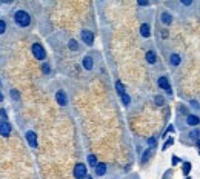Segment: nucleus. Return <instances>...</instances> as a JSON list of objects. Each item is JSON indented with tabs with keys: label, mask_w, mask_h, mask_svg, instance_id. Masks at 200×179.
<instances>
[{
	"label": "nucleus",
	"mask_w": 200,
	"mask_h": 179,
	"mask_svg": "<svg viewBox=\"0 0 200 179\" xmlns=\"http://www.w3.org/2000/svg\"><path fill=\"white\" fill-rule=\"evenodd\" d=\"M12 19H14V23L20 28H28L31 25V16L23 9H17L14 12V16H12Z\"/></svg>",
	"instance_id": "f257e3e1"
},
{
	"label": "nucleus",
	"mask_w": 200,
	"mask_h": 179,
	"mask_svg": "<svg viewBox=\"0 0 200 179\" xmlns=\"http://www.w3.org/2000/svg\"><path fill=\"white\" fill-rule=\"evenodd\" d=\"M31 53H32L34 59H37V60H42V62H43V60L46 59V51H45L43 45H42V43H38V42L32 43V46H31Z\"/></svg>",
	"instance_id": "f03ea898"
},
{
	"label": "nucleus",
	"mask_w": 200,
	"mask_h": 179,
	"mask_svg": "<svg viewBox=\"0 0 200 179\" xmlns=\"http://www.w3.org/2000/svg\"><path fill=\"white\" fill-rule=\"evenodd\" d=\"M72 174H74V177H77V179L86 177V176H88V167H86L85 164L78 162V164H75V167H74V171H72Z\"/></svg>",
	"instance_id": "7ed1b4c3"
},
{
	"label": "nucleus",
	"mask_w": 200,
	"mask_h": 179,
	"mask_svg": "<svg viewBox=\"0 0 200 179\" xmlns=\"http://www.w3.org/2000/svg\"><path fill=\"white\" fill-rule=\"evenodd\" d=\"M80 37H82V42H83L86 46H92V45H94V34H92V31H89V30H82V33H80Z\"/></svg>",
	"instance_id": "20e7f679"
},
{
	"label": "nucleus",
	"mask_w": 200,
	"mask_h": 179,
	"mask_svg": "<svg viewBox=\"0 0 200 179\" xmlns=\"http://www.w3.org/2000/svg\"><path fill=\"white\" fill-rule=\"evenodd\" d=\"M11 125L6 119H2L0 121V136H3V137H9L11 136Z\"/></svg>",
	"instance_id": "39448f33"
},
{
	"label": "nucleus",
	"mask_w": 200,
	"mask_h": 179,
	"mask_svg": "<svg viewBox=\"0 0 200 179\" xmlns=\"http://www.w3.org/2000/svg\"><path fill=\"white\" fill-rule=\"evenodd\" d=\"M157 85H158V88L165 90V91H166L169 96L172 94V88H171V85H169V80H168V77H165V76H162V77H158V80H157Z\"/></svg>",
	"instance_id": "423d86ee"
},
{
	"label": "nucleus",
	"mask_w": 200,
	"mask_h": 179,
	"mask_svg": "<svg viewBox=\"0 0 200 179\" xmlns=\"http://www.w3.org/2000/svg\"><path fill=\"white\" fill-rule=\"evenodd\" d=\"M145 60H146V63H149V65H155L157 63V60H158V57H157V53H155V49H148L145 53Z\"/></svg>",
	"instance_id": "0eeeda50"
},
{
	"label": "nucleus",
	"mask_w": 200,
	"mask_h": 179,
	"mask_svg": "<svg viewBox=\"0 0 200 179\" xmlns=\"http://www.w3.org/2000/svg\"><path fill=\"white\" fill-rule=\"evenodd\" d=\"M56 102L60 107H66V105H68V96H66V93L63 91V90H59V91L56 93Z\"/></svg>",
	"instance_id": "6e6552de"
},
{
	"label": "nucleus",
	"mask_w": 200,
	"mask_h": 179,
	"mask_svg": "<svg viewBox=\"0 0 200 179\" xmlns=\"http://www.w3.org/2000/svg\"><path fill=\"white\" fill-rule=\"evenodd\" d=\"M158 19H160V23L165 25V27H169V25L172 23V16H171L169 11H162V12H160V16H158Z\"/></svg>",
	"instance_id": "1a4fd4ad"
},
{
	"label": "nucleus",
	"mask_w": 200,
	"mask_h": 179,
	"mask_svg": "<svg viewBox=\"0 0 200 179\" xmlns=\"http://www.w3.org/2000/svg\"><path fill=\"white\" fill-rule=\"evenodd\" d=\"M185 124L188 127H197V125H200V118L197 116V114H186Z\"/></svg>",
	"instance_id": "9d476101"
},
{
	"label": "nucleus",
	"mask_w": 200,
	"mask_h": 179,
	"mask_svg": "<svg viewBox=\"0 0 200 179\" xmlns=\"http://www.w3.org/2000/svg\"><path fill=\"white\" fill-rule=\"evenodd\" d=\"M25 137H26V142H28L29 147H32V148L37 147V136H35V133H34L32 130H28V131H26V133H25Z\"/></svg>",
	"instance_id": "9b49d317"
},
{
	"label": "nucleus",
	"mask_w": 200,
	"mask_h": 179,
	"mask_svg": "<svg viewBox=\"0 0 200 179\" xmlns=\"http://www.w3.org/2000/svg\"><path fill=\"white\" fill-rule=\"evenodd\" d=\"M82 67H83L86 71H91L92 68H94V59H92V56L86 54V56L82 59Z\"/></svg>",
	"instance_id": "f8f14e48"
},
{
	"label": "nucleus",
	"mask_w": 200,
	"mask_h": 179,
	"mask_svg": "<svg viewBox=\"0 0 200 179\" xmlns=\"http://www.w3.org/2000/svg\"><path fill=\"white\" fill-rule=\"evenodd\" d=\"M168 62H169L171 67H179L182 63V56L179 53H171L169 57H168Z\"/></svg>",
	"instance_id": "ddd939ff"
},
{
	"label": "nucleus",
	"mask_w": 200,
	"mask_h": 179,
	"mask_svg": "<svg viewBox=\"0 0 200 179\" xmlns=\"http://www.w3.org/2000/svg\"><path fill=\"white\" fill-rule=\"evenodd\" d=\"M140 36L143 37V39H148V37L151 36V25L148 22H143L140 25Z\"/></svg>",
	"instance_id": "4468645a"
},
{
	"label": "nucleus",
	"mask_w": 200,
	"mask_h": 179,
	"mask_svg": "<svg viewBox=\"0 0 200 179\" xmlns=\"http://www.w3.org/2000/svg\"><path fill=\"white\" fill-rule=\"evenodd\" d=\"M106 170H108V165H106L105 162H97V165L94 167L96 176H105L106 174Z\"/></svg>",
	"instance_id": "2eb2a0df"
},
{
	"label": "nucleus",
	"mask_w": 200,
	"mask_h": 179,
	"mask_svg": "<svg viewBox=\"0 0 200 179\" xmlns=\"http://www.w3.org/2000/svg\"><path fill=\"white\" fill-rule=\"evenodd\" d=\"M151 156H152V148H148V150H146V151L143 153V156H142L140 162H142V164H146V162H148V161L151 159Z\"/></svg>",
	"instance_id": "dca6fc26"
},
{
	"label": "nucleus",
	"mask_w": 200,
	"mask_h": 179,
	"mask_svg": "<svg viewBox=\"0 0 200 179\" xmlns=\"http://www.w3.org/2000/svg\"><path fill=\"white\" fill-rule=\"evenodd\" d=\"M120 99H122V104L125 105V107H129L131 105V96L125 91L123 94H120Z\"/></svg>",
	"instance_id": "f3484780"
},
{
	"label": "nucleus",
	"mask_w": 200,
	"mask_h": 179,
	"mask_svg": "<svg viewBox=\"0 0 200 179\" xmlns=\"http://www.w3.org/2000/svg\"><path fill=\"white\" fill-rule=\"evenodd\" d=\"M194 2H195V0H179L180 6H183V8H186V9L192 8V6H194Z\"/></svg>",
	"instance_id": "a211bd4d"
},
{
	"label": "nucleus",
	"mask_w": 200,
	"mask_h": 179,
	"mask_svg": "<svg viewBox=\"0 0 200 179\" xmlns=\"http://www.w3.org/2000/svg\"><path fill=\"white\" fill-rule=\"evenodd\" d=\"M97 158H96V155H88V165H89V167L91 168H94L96 167V165H97Z\"/></svg>",
	"instance_id": "6ab92c4d"
},
{
	"label": "nucleus",
	"mask_w": 200,
	"mask_h": 179,
	"mask_svg": "<svg viewBox=\"0 0 200 179\" xmlns=\"http://www.w3.org/2000/svg\"><path fill=\"white\" fill-rule=\"evenodd\" d=\"M68 48L75 53V51H78V48H80V46H78V43H77V40H75V39H69V42H68Z\"/></svg>",
	"instance_id": "aec40b11"
},
{
	"label": "nucleus",
	"mask_w": 200,
	"mask_h": 179,
	"mask_svg": "<svg viewBox=\"0 0 200 179\" xmlns=\"http://www.w3.org/2000/svg\"><path fill=\"white\" fill-rule=\"evenodd\" d=\"M182 171H183V176H188L189 171H191V162H183L182 164Z\"/></svg>",
	"instance_id": "412c9836"
},
{
	"label": "nucleus",
	"mask_w": 200,
	"mask_h": 179,
	"mask_svg": "<svg viewBox=\"0 0 200 179\" xmlns=\"http://www.w3.org/2000/svg\"><path fill=\"white\" fill-rule=\"evenodd\" d=\"M115 91L118 93V96L125 93V85H123L122 82H120V80H117V82H115Z\"/></svg>",
	"instance_id": "4be33fe9"
},
{
	"label": "nucleus",
	"mask_w": 200,
	"mask_h": 179,
	"mask_svg": "<svg viewBox=\"0 0 200 179\" xmlns=\"http://www.w3.org/2000/svg\"><path fill=\"white\" fill-rule=\"evenodd\" d=\"M154 102H155V105L162 107V105H165V97L160 96V94H157V96H154Z\"/></svg>",
	"instance_id": "5701e85b"
},
{
	"label": "nucleus",
	"mask_w": 200,
	"mask_h": 179,
	"mask_svg": "<svg viewBox=\"0 0 200 179\" xmlns=\"http://www.w3.org/2000/svg\"><path fill=\"white\" fill-rule=\"evenodd\" d=\"M194 128H195V127H194ZM198 136H200V130H197V128H195V130H191V131L188 133V137L192 139V140H195Z\"/></svg>",
	"instance_id": "b1692460"
},
{
	"label": "nucleus",
	"mask_w": 200,
	"mask_h": 179,
	"mask_svg": "<svg viewBox=\"0 0 200 179\" xmlns=\"http://www.w3.org/2000/svg\"><path fill=\"white\" fill-rule=\"evenodd\" d=\"M8 30V25H6V20L5 19H0V34H5Z\"/></svg>",
	"instance_id": "393cba45"
},
{
	"label": "nucleus",
	"mask_w": 200,
	"mask_h": 179,
	"mask_svg": "<svg viewBox=\"0 0 200 179\" xmlns=\"http://www.w3.org/2000/svg\"><path fill=\"white\" fill-rule=\"evenodd\" d=\"M42 73H43L45 76L51 73V67H49V63H46V62H43V63H42Z\"/></svg>",
	"instance_id": "a878e982"
},
{
	"label": "nucleus",
	"mask_w": 200,
	"mask_h": 179,
	"mask_svg": "<svg viewBox=\"0 0 200 179\" xmlns=\"http://www.w3.org/2000/svg\"><path fill=\"white\" fill-rule=\"evenodd\" d=\"M172 144H174V139H172V137H168V139L165 140V144H163V147H162V150L165 151V150H166V148H169V147H171Z\"/></svg>",
	"instance_id": "bb28decb"
},
{
	"label": "nucleus",
	"mask_w": 200,
	"mask_h": 179,
	"mask_svg": "<svg viewBox=\"0 0 200 179\" xmlns=\"http://www.w3.org/2000/svg\"><path fill=\"white\" fill-rule=\"evenodd\" d=\"M189 105H191V108H192V110H195V111H198V110H200V104H198L197 100H194V99H192V100H189Z\"/></svg>",
	"instance_id": "cd10ccee"
},
{
	"label": "nucleus",
	"mask_w": 200,
	"mask_h": 179,
	"mask_svg": "<svg viewBox=\"0 0 200 179\" xmlns=\"http://www.w3.org/2000/svg\"><path fill=\"white\" fill-rule=\"evenodd\" d=\"M11 97L14 100H19L20 99V93L17 91V90H11Z\"/></svg>",
	"instance_id": "c85d7f7f"
},
{
	"label": "nucleus",
	"mask_w": 200,
	"mask_h": 179,
	"mask_svg": "<svg viewBox=\"0 0 200 179\" xmlns=\"http://www.w3.org/2000/svg\"><path fill=\"white\" fill-rule=\"evenodd\" d=\"M137 5L142 8H146V6H149V0H137Z\"/></svg>",
	"instance_id": "c756f323"
},
{
	"label": "nucleus",
	"mask_w": 200,
	"mask_h": 179,
	"mask_svg": "<svg viewBox=\"0 0 200 179\" xmlns=\"http://www.w3.org/2000/svg\"><path fill=\"white\" fill-rule=\"evenodd\" d=\"M148 145H149V148L155 147V137H149L148 139Z\"/></svg>",
	"instance_id": "7c9ffc66"
},
{
	"label": "nucleus",
	"mask_w": 200,
	"mask_h": 179,
	"mask_svg": "<svg viewBox=\"0 0 200 179\" xmlns=\"http://www.w3.org/2000/svg\"><path fill=\"white\" fill-rule=\"evenodd\" d=\"M169 131H171V133H172V131H174V125H168V128H166V131L163 133V137H165V136H166V134H168Z\"/></svg>",
	"instance_id": "2f4dec72"
},
{
	"label": "nucleus",
	"mask_w": 200,
	"mask_h": 179,
	"mask_svg": "<svg viewBox=\"0 0 200 179\" xmlns=\"http://www.w3.org/2000/svg\"><path fill=\"white\" fill-rule=\"evenodd\" d=\"M0 118L6 119V111H5V108H0Z\"/></svg>",
	"instance_id": "473e14b6"
},
{
	"label": "nucleus",
	"mask_w": 200,
	"mask_h": 179,
	"mask_svg": "<svg viewBox=\"0 0 200 179\" xmlns=\"http://www.w3.org/2000/svg\"><path fill=\"white\" fill-rule=\"evenodd\" d=\"M179 162H180V159H179V158H176V156L172 158V165H177Z\"/></svg>",
	"instance_id": "72a5a7b5"
},
{
	"label": "nucleus",
	"mask_w": 200,
	"mask_h": 179,
	"mask_svg": "<svg viewBox=\"0 0 200 179\" xmlns=\"http://www.w3.org/2000/svg\"><path fill=\"white\" fill-rule=\"evenodd\" d=\"M195 145H197V147H198V150H200V136L195 139Z\"/></svg>",
	"instance_id": "f704fd0d"
},
{
	"label": "nucleus",
	"mask_w": 200,
	"mask_h": 179,
	"mask_svg": "<svg viewBox=\"0 0 200 179\" xmlns=\"http://www.w3.org/2000/svg\"><path fill=\"white\" fill-rule=\"evenodd\" d=\"M3 99H5V96H3V93L0 91V102H3Z\"/></svg>",
	"instance_id": "c9c22d12"
}]
</instances>
